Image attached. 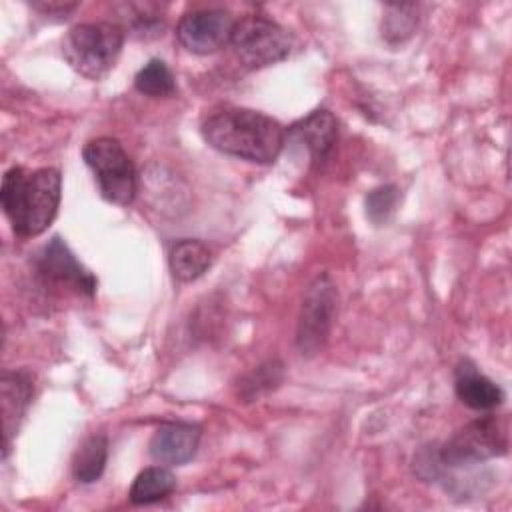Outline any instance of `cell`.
I'll return each instance as SVG.
<instances>
[{
	"label": "cell",
	"instance_id": "obj_1",
	"mask_svg": "<svg viewBox=\"0 0 512 512\" xmlns=\"http://www.w3.org/2000/svg\"><path fill=\"white\" fill-rule=\"evenodd\" d=\"M204 140L218 152L248 162H274L284 144V126L262 112L250 108H226L202 122Z\"/></svg>",
	"mask_w": 512,
	"mask_h": 512
},
{
	"label": "cell",
	"instance_id": "obj_2",
	"mask_svg": "<svg viewBox=\"0 0 512 512\" xmlns=\"http://www.w3.org/2000/svg\"><path fill=\"white\" fill-rule=\"evenodd\" d=\"M62 194V176L56 168L34 172L12 166L2 176L0 204L18 236L42 234L56 218Z\"/></svg>",
	"mask_w": 512,
	"mask_h": 512
},
{
	"label": "cell",
	"instance_id": "obj_3",
	"mask_svg": "<svg viewBox=\"0 0 512 512\" xmlns=\"http://www.w3.org/2000/svg\"><path fill=\"white\" fill-rule=\"evenodd\" d=\"M122 44V26L112 22H86L68 30L62 42V56L80 76L100 80L114 68Z\"/></svg>",
	"mask_w": 512,
	"mask_h": 512
},
{
	"label": "cell",
	"instance_id": "obj_4",
	"mask_svg": "<svg viewBox=\"0 0 512 512\" xmlns=\"http://www.w3.org/2000/svg\"><path fill=\"white\" fill-rule=\"evenodd\" d=\"M82 158L94 172L98 190L104 200L128 206L136 196L134 164L116 138H94L84 144Z\"/></svg>",
	"mask_w": 512,
	"mask_h": 512
},
{
	"label": "cell",
	"instance_id": "obj_5",
	"mask_svg": "<svg viewBox=\"0 0 512 512\" xmlns=\"http://www.w3.org/2000/svg\"><path fill=\"white\" fill-rule=\"evenodd\" d=\"M230 44L244 66L264 68L288 58L294 38L274 20L248 14L234 22Z\"/></svg>",
	"mask_w": 512,
	"mask_h": 512
},
{
	"label": "cell",
	"instance_id": "obj_6",
	"mask_svg": "<svg viewBox=\"0 0 512 512\" xmlns=\"http://www.w3.org/2000/svg\"><path fill=\"white\" fill-rule=\"evenodd\" d=\"M506 428L496 416H482L462 426L438 448L444 468H468L506 454Z\"/></svg>",
	"mask_w": 512,
	"mask_h": 512
},
{
	"label": "cell",
	"instance_id": "obj_7",
	"mask_svg": "<svg viewBox=\"0 0 512 512\" xmlns=\"http://www.w3.org/2000/svg\"><path fill=\"white\" fill-rule=\"evenodd\" d=\"M338 308V290L328 274L316 276L306 288L298 324L296 348L302 356H316L328 342L330 328Z\"/></svg>",
	"mask_w": 512,
	"mask_h": 512
},
{
	"label": "cell",
	"instance_id": "obj_8",
	"mask_svg": "<svg viewBox=\"0 0 512 512\" xmlns=\"http://www.w3.org/2000/svg\"><path fill=\"white\" fill-rule=\"evenodd\" d=\"M234 18L220 8L192 10L176 26L178 42L192 54H212L230 42Z\"/></svg>",
	"mask_w": 512,
	"mask_h": 512
},
{
	"label": "cell",
	"instance_id": "obj_9",
	"mask_svg": "<svg viewBox=\"0 0 512 512\" xmlns=\"http://www.w3.org/2000/svg\"><path fill=\"white\" fill-rule=\"evenodd\" d=\"M336 136L338 122L334 114L328 110H314L286 130V144L294 150L306 152L314 166H322L334 150Z\"/></svg>",
	"mask_w": 512,
	"mask_h": 512
},
{
	"label": "cell",
	"instance_id": "obj_10",
	"mask_svg": "<svg viewBox=\"0 0 512 512\" xmlns=\"http://www.w3.org/2000/svg\"><path fill=\"white\" fill-rule=\"evenodd\" d=\"M36 268L52 282L66 284L78 292L92 296L96 292V278L74 258L66 242L54 236L38 254Z\"/></svg>",
	"mask_w": 512,
	"mask_h": 512
},
{
	"label": "cell",
	"instance_id": "obj_11",
	"mask_svg": "<svg viewBox=\"0 0 512 512\" xmlns=\"http://www.w3.org/2000/svg\"><path fill=\"white\" fill-rule=\"evenodd\" d=\"M34 384L26 370H4L0 378V406H2V456L10 452L12 438L18 434L20 422L32 400Z\"/></svg>",
	"mask_w": 512,
	"mask_h": 512
},
{
	"label": "cell",
	"instance_id": "obj_12",
	"mask_svg": "<svg viewBox=\"0 0 512 512\" xmlns=\"http://www.w3.org/2000/svg\"><path fill=\"white\" fill-rule=\"evenodd\" d=\"M200 428L190 422L162 424L150 438L148 452L162 466H182L190 462L200 444Z\"/></svg>",
	"mask_w": 512,
	"mask_h": 512
},
{
	"label": "cell",
	"instance_id": "obj_13",
	"mask_svg": "<svg viewBox=\"0 0 512 512\" xmlns=\"http://www.w3.org/2000/svg\"><path fill=\"white\" fill-rule=\"evenodd\" d=\"M454 390L462 404L472 410L488 412L502 404V388L484 376L470 360H460L454 370Z\"/></svg>",
	"mask_w": 512,
	"mask_h": 512
},
{
	"label": "cell",
	"instance_id": "obj_14",
	"mask_svg": "<svg viewBox=\"0 0 512 512\" xmlns=\"http://www.w3.org/2000/svg\"><path fill=\"white\" fill-rule=\"evenodd\" d=\"M168 264L178 282H194L210 268L212 252L200 240H180L170 248Z\"/></svg>",
	"mask_w": 512,
	"mask_h": 512
},
{
	"label": "cell",
	"instance_id": "obj_15",
	"mask_svg": "<svg viewBox=\"0 0 512 512\" xmlns=\"http://www.w3.org/2000/svg\"><path fill=\"white\" fill-rule=\"evenodd\" d=\"M176 488V478L166 466H150L144 468L132 482L128 498L136 506L154 504L168 494H172Z\"/></svg>",
	"mask_w": 512,
	"mask_h": 512
},
{
	"label": "cell",
	"instance_id": "obj_16",
	"mask_svg": "<svg viewBox=\"0 0 512 512\" xmlns=\"http://www.w3.org/2000/svg\"><path fill=\"white\" fill-rule=\"evenodd\" d=\"M106 460H108V438L104 434H92L76 450L72 460V474L82 484L96 482L104 472Z\"/></svg>",
	"mask_w": 512,
	"mask_h": 512
},
{
	"label": "cell",
	"instance_id": "obj_17",
	"mask_svg": "<svg viewBox=\"0 0 512 512\" xmlns=\"http://www.w3.org/2000/svg\"><path fill=\"white\" fill-rule=\"evenodd\" d=\"M282 378H284V364L278 358L266 360L240 380L238 398H242V402H254L264 394L276 390Z\"/></svg>",
	"mask_w": 512,
	"mask_h": 512
},
{
	"label": "cell",
	"instance_id": "obj_18",
	"mask_svg": "<svg viewBox=\"0 0 512 512\" xmlns=\"http://www.w3.org/2000/svg\"><path fill=\"white\" fill-rule=\"evenodd\" d=\"M418 26V6L416 4H392L386 6L382 18V38L388 44H402L408 40Z\"/></svg>",
	"mask_w": 512,
	"mask_h": 512
},
{
	"label": "cell",
	"instance_id": "obj_19",
	"mask_svg": "<svg viewBox=\"0 0 512 512\" xmlns=\"http://www.w3.org/2000/svg\"><path fill=\"white\" fill-rule=\"evenodd\" d=\"M134 88L144 96L164 98V96H172L176 92V82H174V76L168 70V66L162 60L152 58L134 76Z\"/></svg>",
	"mask_w": 512,
	"mask_h": 512
},
{
	"label": "cell",
	"instance_id": "obj_20",
	"mask_svg": "<svg viewBox=\"0 0 512 512\" xmlns=\"http://www.w3.org/2000/svg\"><path fill=\"white\" fill-rule=\"evenodd\" d=\"M126 22L134 36L138 38H156L162 36L164 22L160 18V6L158 4H128L126 6Z\"/></svg>",
	"mask_w": 512,
	"mask_h": 512
},
{
	"label": "cell",
	"instance_id": "obj_21",
	"mask_svg": "<svg viewBox=\"0 0 512 512\" xmlns=\"http://www.w3.org/2000/svg\"><path fill=\"white\" fill-rule=\"evenodd\" d=\"M398 200H400V190L394 184L378 186L370 190L366 196V216L374 224H384L396 212Z\"/></svg>",
	"mask_w": 512,
	"mask_h": 512
},
{
	"label": "cell",
	"instance_id": "obj_22",
	"mask_svg": "<svg viewBox=\"0 0 512 512\" xmlns=\"http://www.w3.org/2000/svg\"><path fill=\"white\" fill-rule=\"evenodd\" d=\"M76 6H78L76 2H70V4H66V2H38V4H34V8H36L38 12H42L44 16H56V20L68 18V14H70Z\"/></svg>",
	"mask_w": 512,
	"mask_h": 512
}]
</instances>
